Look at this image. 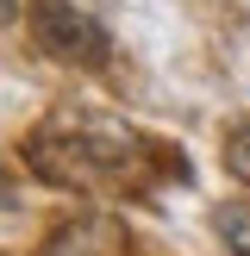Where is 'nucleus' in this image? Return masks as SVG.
Returning <instances> with one entry per match:
<instances>
[{"label":"nucleus","instance_id":"423d86ee","mask_svg":"<svg viewBox=\"0 0 250 256\" xmlns=\"http://www.w3.org/2000/svg\"><path fill=\"white\" fill-rule=\"evenodd\" d=\"M0 19H19V0H0Z\"/></svg>","mask_w":250,"mask_h":256},{"label":"nucleus","instance_id":"7ed1b4c3","mask_svg":"<svg viewBox=\"0 0 250 256\" xmlns=\"http://www.w3.org/2000/svg\"><path fill=\"white\" fill-rule=\"evenodd\" d=\"M212 232L232 256H250V206H219L212 212Z\"/></svg>","mask_w":250,"mask_h":256},{"label":"nucleus","instance_id":"f257e3e1","mask_svg":"<svg viewBox=\"0 0 250 256\" xmlns=\"http://www.w3.org/2000/svg\"><path fill=\"white\" fill-rule=\"evenodd\" d=\"M32 169L56 188H100V182H119L132 169V138H100L88 125L38 132L32 138Z\"/></svg>","mask_w":250,"mask_h":256},{"label":"nucleus","instance_id":"f03ea898","mask_svg":"<svg viewBox=\"0 0 250 256\" xmlns=\"http://www.w3.org/2000/svg\"><path fill=\"white\" fill-rule=\"evenodd\" d=\"M32 32H38V44H44L50 56L75 62V69H100V62L112 56L106 25H100L94 12H82L75 0H32Z\"/></svg>","mask_w":250,"mask_h":256},{"label":"nucleus","instance_id":"39448f33","mask_svg":"<svg viewBox=\"0 0 250 256\" xmlns=\"http://www.w3.org/2000/svg\"><path fill=\"white\" fill-rule=\"evenodd\" d=\"M6 200H12V169L0 162V206H6Z\"/></svg>","mask_w":250,"mask_h":256},{"label":"nucleus","instance_id":"20e7f679","mask_svg":"<svg viewBox=\"0 0 250 256\" xmlns=\"http://www.w3.org/2000/svg\"><path fill=\"white\" fill-rule=\"evenodd\" d=\"M225 169H232V175H244V182H250V119L225 132Z\"/></svg>","mask_w":250,"mask_h":256}]
</instances>
